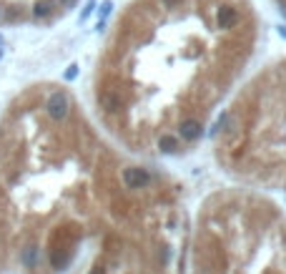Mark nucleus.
Masks as SVG:
<instances>
[{
	"label": "nucleus",
	"mask_w": 286,
	"mask_h": 274,
	"mask_svg": "<svg viewBox=\"0 0 286 274\" xmlns=\"http://www.w3.org/2000/svg\"><path fill=\"white\" fill-rule=\"evenodd\" d=\"M93 8H96V3H93V0H88V3H85V10L80 13V20H85V18L93 13Z\"/></svg>",
	"instance_id": "9d476101"
},
{
	"label": "nucleus",
	"mask_w": 286,
	"mask_h": 274,
	"mask_svg": "<svg viewBox=\"0 0 286 274\" xmlns=\"http://www.w3.org/2000/svg\"><path fill=\"white\" fill-rule=\"evenodd\" d=\"M236 20H239V10H236L233 5H221V8H216V23H218V28H231Z\"/></svg>",
	"instance_id": "7ed1b4c3"
},
{
	"label": "nucleus",
	"mask_w": 286,
	"mask_h": 274,
	"mask_svg": "<svg viewBox=\"0 0 286 274\" xmlns=\"http://www.w3.org/2000/svg\"><path fill=\"white\" fill-rule=\"evenodd\" d=\"M279 33H281V35H284V38H286V28H284V25H281V28H279Z\"/></svg>",
	"instance_id": "2eb2a0df"
},
{
	"label": "nucleus",
	"mask_w": 286,
	"mask_h": 274,
	"mask_svg": "<svg viewBox=\"0 0 286 274\" xmlns=\"http://www.w3.org/2000/svg\"><path fill=\"white\" fill-rule=\"evenodd\" d=\"M45 111L53 121H66L68 113H71V98L63 93V91H53L48 96V103H45Z\"/></svg>",
	"instance_id": "f257e3e1"
},
{
	"label": "nucleus",
	"mask_w": 286,
	"mask_h": 274,
	"mask_svg": "<svg viewBox=\"0 0 286 274\" xmlns=\"http://www.w3.org/2000/svg\"><path fill=\"white\" fill-rule=\"evenodd\" d=\"M158 146H161V151H173V148H176V141H173V138L166 134V136H161Z\"/></svg>",
	"instance_id": "6e6552de"
},
{
	"label": "nucleus",
	"mask_w": 286,
	"mask_h": 274,
	"mask_svg": "<svg viewBox=\"0 0 286 274\" xmlns=\"http://www.w3.org/2000/svg\"><path fill=\"white\" fill-rule=\"evenodd\" d=\"M0 56H3V53H0Z\"/></svg>",
	"instance_id": "f3484780"
},
{
	"label": "nucleus",
	"mask_w": 286,
	"mask_h": 274,
	"mask_svg": "<svg viewBox=\"0 0 286 274\" xmlns=\"http://www.w3.org/2000/svg\"><path fill=\"white\" fill-rule=\"evenodd\" d=\"M61 5H63V8H73V5H75V0H61Z\"/></svg>",
	"instance_id": "ddd939ff"
},
{
	"label": "nucleus",
	"mask_w": 286,
	"mask_h": 274,
	"mask_svg": "<svg viewBox=\"0 0 286 274\" xmlns=\"http://www.w3.org/2000/svg\"><path fill=\"white\" fill-rule=\"evenodd\" d=\"M123 184H126L128 189H143V186L151 184V176H148L143 169H126V174H123Z\"/></svg>",
	"instance_id": "f03ea898"
},
{
	"label": "nucleus",
	"mask_w": 286,
	"mask_h": 274,
	"mask_svg": "<svg viewBox=\"0 0 286 274\" xmlns=\"http://www.w3.org/2000/svg\"><path fill=\"white\" fill-rule=\"evenodd\" d=\"M56 0H35L33 3V18H48L56 10Z\"/></svg>",
	"instance_id": "423d86ee"
},
{
	"label": "nucleus",
	"mask_w": 286,
	"mask_h": 274,
	"mask_svg": "<svg viewBox=\"0 0 286 274\" xmlns=\"http://www.w3.org/2000/svg\"><path fill=\"white\" fill-rule=\"evenodd\" d=\"M75 75H78V66H71V68L66 70V78H68V81H73Z\"/></svg>",
	"instance_id": "9b49d317"
},
{
	"label": "nucleus",
	"mask_w": 286,
	"mask_h": 274,
	"mask_svg": "<svg viewBox=\"0 0 286 274\" xmlns=\"http://www.w3.org/2000/svg\"><path fill=\"white\" fill-rule=\"evenodd\" d=\"M201 134H204V131H201V124H199L196 119H186V121L181 124V136L186 138V141H196Z\"/></svg>",
	"instance_id": "39448f33"
},
{
	"label": "nucleus",
	"mask_w": 286,
	"mask_h": 274,
	"mask_svg": "<svg viewBox=\"0 0 286 274\" xmlns=\"http://www.w3.org/2000/svg\"><path fill=\"white\" fill-rule=\"evenodd\" d=\"M111 8H113V3H111V0H106V3L101 5V18H103V20L111 15Z\"/></svg>",
	"instance_id": "1a4fd4ad"
},
{
	"label": "nucleus",
	"mask_w": 286,
	"mask_h": 274,
	"mask_svg": "<svg viewBox=\"0 0 286 274\" xmlns=\"http://www.w3.org/2000/svg\"><path fill=\"white\" fill-rule=\"evenodd\" d=\"M0 15H3V8H0Z\"/></svg>",
	"instance_id": "dca6fc26"
},
{
	"label": "nucleus",
	"mask_w": 286,
	"mask_h": 274,
	"mask_svg": "<svg viewBox=\"0 0 286 274\" xmlns=\"http://www.w3.org/2000/svg\"><path fill=\"white\" fill-rule=\"evenodd\" d=\"M163 3V8H176V5H181L183 0H161Z\"/></svg>",
	"instance_id": "f8f14e48"
},
{
	"label": "nucleus",
	"mask_w": 286,
	"mask_h": 274,
	"mask_svg": "<svg viewBox=\"0 0 286 274\" xmlns=\"http://www.w3.org/2000/svg\"><path fill=\"white\" fill-rule=\"evenodd\" d=\"M20 259H23V264H25V267H30V269H33V267L38 264V249H35L33 244H30V247H25Z\"/></svg>",
	"instance_id": "0eeeda50"
},
{
	"label": "nucleus",
	"mask_w": 286,
	"mask_h": 274,
	"mask_svg": "<svg viewBox=\"0 0 286 274\" xmlns=\"http://www.w3.org/2000/svg\"><path fill=\"white\" fill-rule=\"evenodd\" d=\"M101 106L108 108V111H121L123 108V96L116 88H106V91H101Z\"/></svg>",
	"instance_id": "20e7f679"
},
{
	"label": "nucleus",
	"mask_w": 286,
	"mask_h": 274,
	"mask_svg": "<svg viewBox=\"0 0 286 274\" xmlns=\"http://www.w3.org/2000/svg\"><path fill=\"white\" fill-rule=\"evenodd\" d=\"M90 274H106V269H103V267H96V269H93Z\"/></svg>",
	"instance_id": "4468645a"
}]
</instances>
